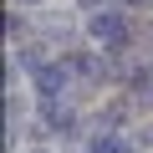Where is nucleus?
Returning a JSON list of instances; mask_svg holds the SVG:
<instances>
[{"mask_svg": "<svg viewBox=\"0 0 153 153\" xmlns=\"http://www.w3.org/2000/svg\"><path fill=\"white\" fill-rule=\"evenodd\" d=\"M66 71H71V66H56V61H41V71H36V92H41L46 102H56V97L66 92Z\"/></svg>", "mask_w": 153, "mask_h": 153, "instance_id": "1", "label": "nucleus"}, {"mask_svg": "<svg viewBox=\"0 0 153 153\" xmlns=\"http://www.w3.org/2000/svg\"><path fill=\"white\" fill-rule=\"evenodd\" d=\"M87 31H92L97 41H123V31H128V21H123V10H97V16L87 21Z\"/></svg>", "mask_w": 153, "mask_h": 153, "instance_id": "2", "label": "nucleus"}, {"mask_svg": "<svg viewBox=\"0 0 153 153\" xmlns=\"http://www.w3.org/2000/svg\"><path fill=\"white\" fill-rule=\"evenodd\" d=\"M87 153H128V143H123V138H117V133H97V138H92V148H87Z\"/></svg>", "mask_w": 153, "mask_h": 153, "instance_id": "3", "label": "nucleus"}, {"mask_svg": "<svg viewBox=\"0 0 153 153\" xmlns=\"http://www.w3.org/2000/svg\"><path fill=\"white\" fill-rule=\"evenodd\" d=\"M46 123H51V128H71V112H66V107H46Z\"/></svg>", "mask_w": 153, "mask_h": 153, "instance_id": "4", "label": "nucleus"}, {"mask_svg": "<svg viewBox=\"0 0 153 153\" xmlns=\"http://www.w3.org/2000/svg\"><path fill=\"white\" fill-rule=\"evenodd\" d=\"M143 143H148V148H153V123H148V133H143Z\"/></svg>", "mask_w": 153, "mask_h": 153, "instance_id": "5", "label": "nucleus"}, {"mask_svg": "<svg viewBox=\"0 0 153 153\" xmlns=\"http://www.w3.org/2000/svg\"><path fill=\"white\" fill-rule=\"evenodd\" d=\"M31 5H36V0H31Z\"/></svg>", "mask_w": 153, "mask_h": 153, "instance_id": "6", "label": "nucleus"}]
</instances>
